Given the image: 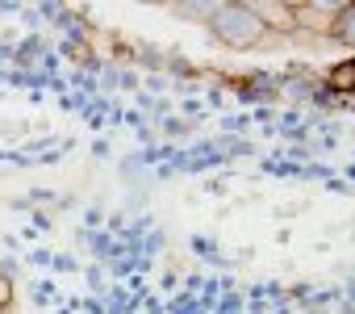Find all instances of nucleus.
Instances as JSON below:
<instances>
[{
    "instance_id": "obj_1",
    "label": "nucleus",
    "mask_w": 355,
    "mask_h": 314,
    "mask_svg": "<svg viewBox=\"0 0 355 314\" xmlns=\"http://www.w3.org/2000/svg\"><path fill=\"white\" fill-rule=\"evenodd\" d=\"M205 34H209L218 47H226V51L251 55V51H259V42H263L268 30L251 17V9L243 5V0H222V9L214 13V22L205 26Z\"/></svg>"
},
{
    "instance_id": "obj_2",
    "label": "nucleus",
    "mask_w": 355,
    "mask_h": 314,
    "mask_svg": "<svg viewBox=\"0 0 355 314\" xmlns=\"http://www.w3.org/2000/svg\"><path fill=\"white\" fill-rule=\"evenodd\" d=\"M243 5L251 9V17L268 30V34H293L297 26H293V5L288 0H243Z\"/></svg>"
},
{
    "instance_id": "obj_3",
    "label": "nucleus",
    "mask_w": 355,
    "mask_h": 314,
    "mask_svg": "<svg viewBox=\"0 0 355 314\" xmlns=\"http://www.w3.org/2000/svg\"><path fill=\"white\" fill-rule=\"evenodd\" d=\"M322 84H326L330 92H338V97H351V92H355V55L334 59V63L322 72Z\"/></svg>"
},
{
    "instance_id": "obj_4",
    "label": "nucleus",
    "mask_w": 355,
    "mask_h": 314,
    "mask_svg": "<svg viewBox=\"0 0 355 314\" xmlns=\"http://www.w3.org/2000/svg\"><path fill=\"white\" fill-rule=\"evenodd\" d=\"M46 51H51V42H46L42 34H21L17 47H13V67H17V72H34V63H38Z\"/></svg>"
},
{
    "instance_id": "obj_5",
    "label": "nucleus",
    "mask_w": 355,
    "mask_h": 314,
    "mask_svg": "<svg viewBox=\"0 0 355 314\" xmlns=\"http://www.w3.org/2000/svg\"><path fill=\"white\" fill-rule=\"evenodd\" d=\"M334 47H347V51H355V0H347V5L334 13V22H330V34H326Z\"/></svg>"
},
{
    "instance_id": "obj_6",
    "label": "nucleus",
    "mask_w": 355,
    "mask_h": 314,
    "mask_svg": "<svg viewBox=\"0 0 355 314\" xmlns=\"http://www.w3.org/2000/svg\"><path fill=\"white\" fill-rule=\"evenodd\" d=\"M218 9H222V0H197V5H171L167 13H171V22H193V26L205 30Z\"/></svg>"
},
{
    "instance_id": "obj_7",
    "label": "nucleus",
    "mask_w": 355,
    "mask_h": 314,
    "mask_svg": "<svg viewBox=\"0 0 355 314\" xmlns=\"http://www.w3.org/2000/svg\"><path fill=\"white\" fill-rule=\"evenodd\" d=\"M193 130H197V122H189V117H180V113H171V117H163V122L155 126V134H163L167 147H171V142H180V138H189Z\"/></svg>"
},
{
    "instance_id": "obj_8",
    "label": "nucleus",
    "mask_w": 355,
    "mask_h": 314,
    "mask_svg": "<svg viewBox=\"0 0 355 314\" xmlns=\"http://www.w3.org/2000/svg\"><path fill=\"white\" fill-rule=\"evenodd\" d=\"M189 247H193L197 256H205L209 264H226V260H222V251H218V235H205V231H201V235H193V239H189Z\"/></svg>"
},
{
    "instance_id": "obj_9",
    "label": "nucleus",
    "mask_w": 355,
    "mask_h": 314,
    "mask_svg": "<svg viewBox=\"0 0 355 314\" xmlns=\"http://www.w3.org/2000/svg\"><path fill=\"white\" fill-rule=\"evenodd\" d=\"M80 272H84V281H88V293H92V297H105V293H109V276L101 272V264H88V268H80Z\"/></svg>"
},
{
    "instance_id": "obj_10",
    "label": "nucleus",
    "mask_w": 355,
    "mask_h": 314,
    "mask_svg": "<svg viewBox=\"0 0 355 314\" xmlns=\"http://www.w3.org/2000/svg\"><path fill=\"white\" fill-rule=\"evenodd\" d=\"M30 297H34V306L42 310V306H51V301H59V289H55V281H34V285H30Z\"/></svg>"
},
{
    "instance_id": "obj_11",
    "label": "nucleus",
    "mask_w": 355,
    "mask_h": 314,
    "mask_svg": "<svg viewBox=\"0 0 355 314\" xmlns=\"http://www.w3.org/2000/svg\"><path fill=\"white\" fill-rule=\"evenodd\" d=\"M255 122H251V113H226L222 117V130H226V138H234V134H247Z\"/></svg>"
},
{
    "instance_id": "obj_12",
    "label": "nucleus",
    "mask_w": 355,
    "mask_h": 314,
    "mask_svg": "<svg viewBox=\"0 0 355 314\" xmlns=\"http://www.w3.org/2000/svg\"><path fill=\"white\" fill-rule=\"evenodd\" d=\"M117 92H142V72H134V67H121L117 72Z\"/></svg>"
},
{
    "instance_id": "obj_13",
    "label": "nucleus",
    "mask_w": 355,
    "mask_h": 314,
    "mask_svg": "<svg viewBox=\"0 0 355 314\" xmlns=\"http://www.w3.org/2000/svg\"><path fill=\"white\" fill-rule=\"evenodd\" d=\"M146 206H150V189H130L125 193V210L130 214H146Z\"/></svg>"
},
{
    "instance_id": "obj_14",
    "label": "nucleus",
    "mask_w": 355,
    "mask_h": 314,
    "mask_svg": "<svg viewBox=\"0 0 355 314\" xmlns=\"http://www.w3.org/2000/svg\"><path fill=\"white\" fill-rule=\"evenodd\" d=\"M84 231H105V201H92L84 210Z\"/></svg>"
},
{
    "instance_id": "obj_15",
    "label": "nucleus",
    "mask_w": 355,
    "mask_h": 314,
    "mask_svg": "<svg viewBox=\"0 0 355 314\" xmlns=\"http://www.w3.org/2000/svg\"><path fill=\"white\" fill-rule=\"evenodd\" d=\"M30 226L42 231V235H51V231H55V214H51V210H30Z\"/></svg>"
},
{
    "instance_id": "obj_16",
    "label": "nucleus",
    "mask_w": 355,
    "mask_h": 314,
    "mask_svg": "<svg viewBox=\"0 0 355 314\" xmlns=\"http://www.w3.org/2000/svg\"><path fill=\"white\" fill-rule=\"evenodd\" d=\"M167 88H171L167 76H146L142 80V92H150V97H167Z\"/></svg>"
},
{
    "instance_id": "obj_17",
    "label": "nucleus",
    "mask_w": 355,
    "mask_h": 314,
    "mask_svg": "<svg viewBox=\"0 0 355 314\" xmlns=\"http://www.w3.org/2000/svg\"><path fill=\"white\" fill-rule=\"evenodd\" d=\"M51 260H55L51 247H34V251H26V264H30V268H51Z\"/></svg>"
},
{
    "instance_id": "obj_18",
    "label": "nucleus",
    "mask_w": 355,
    "mask_h": 314,
    "mask_svg": "<svg viewBox=\"0 0 355 314\" xmlns=\"http://www.w3.org/2000/svg\"><path fill=\"white\" fill-rule=\"evenodd\" d=\"M51 268H55V272H80V260H76V256H67V251H55Z\"/></svg>"
},
{
    "instance_id": "obj_19",
    "label": "nucleus",
    "mask_w": 355,
    "mask_h": 314,
    "mask_svg": "<svg viewBox=\"0 0 355 314\" xmlns=\"http://www.w3.org/2000/svg\"><path fill=\"white\" fill-rule=\"evenodd\" d=\"M9 310H13V281L0 276V314H9Z\"/></svg>"
},
{
    "instance_id": "obj_20",
    "label": "nucleus",
    "mask_w": 355,
    "mask_h": 314,
    "mask_svg": "<svg viewBox=\"0 0 355 314\" xmlns=\"http://www.w3.org/2000/svg\"><path fill=\"white\" fill-rule=\"evenodd\" d=\"M51 210H55V214H67V210H80V197H76V193H59Z\"/></svg>"
},
{
    "instance_id": "obj_21",
    "label": "nucleus",
    "mask_w": 355,
    "mask_h": 314,
    "mask_svg": "<svg viewBox=\"0 0 355 314\" xmlns=\"http://www.w3.org/2000/svg\"><path fill=\"white\" fill-rule=\"evenodd\" d=\"M180 285H184V276H180V272H175V268L159 276V289H163V293H175V289H180Z\"/></svg>"
},
{
    "instance_id": "obj_22",
    "label": "nucleus",
    "mask_w": 355,
    "mask_h": 314,
    "mask_svg": "<svg viewBox=\"0 0 355 314\" xmlns=\"http://www.w3.org/2000/svg\"><path fill=\"white\" fill-rule=\"evenodd\" d=\"M26 130H30L26 122H0V138H9V142H13V138H21Z\"/></svg>"
},
{
    "instance_id": "obj_23",
    "label": "nucleus",
    "mask_w": 355,
    "mask_h": 314,
    "mask_svg": "<svg viewBox=\"0 0 355 314\" xmlns=\"http://www.w3.org/2000/svg\"><path fill=\"white\" fill-rule=\"evenodd\" d=\"M17 17H21V26H26V30H30V34H38V30H42V17H38V13H34V9H21V13H17Z\"/></svg>"
},
{
    "instance_id": "obj_24",
    "label": "nucleus",
    "mask_w": 355,
    "mask_h": 314,
    "mask_svg": "<svg viewBox=\"0 0 355 314\" xmlns=\"http://www.w3.org/2000/svg\"><path fill=\"white\" fill-rule=\"evenodd\" d=\"M322 185H326V189H330V193H347V197H351V193H355V189H351V185H347V181H343V176H330V181H322Z\"/></svg>"
},
{
    "instance_id": "obj_25",
    "label": "nucleus",
    "mask_w": 355,
    "mask_h": 314,
    "mask_svg": "<svg viewBox=\"0 0 355 314\" xmlns=\"http://www.w3.org/2000/svg\"><path fill=\"white\" fill-rule=\"evenodd\" d=\"M109 155H113V147H109L105 138H96V142H92V160H109Z\"/></svg>"
},
{
    "instance_id": "obj_26",
    "label": "nucleus",
    "mask_w": 355,
    "mask_h": 314,
    "mask_svg": "<svg viewBox=\"0 0 355 314\" xmlns=\"http://www.w3.org/2000/svg\"><path fill=\"white\" fill-rule=\"evenodd\" d=\"M80 310H88V314H105L101 297H80Z\"/></svg>"
},
{
    "instance_id": "obj_27",
    "label": "nucleus",
    "mask_w": 355,
    "mask_h": 314,
    "mask_svg": "<svg viewBox=\"0 0 355 314\" xmlns=\"http://www.w3.org/2000/svg\"><path fill=\"white\" fill-rule=\"evenodd\" d=\"M17 13H21L17 0H0V17H17Z\"/></svg>"
},
{
    "instance_id": "obj_28",
    "label": "nucleus",
    "mask_w": 355,
    "mask_h": 314,
    "mask_svg": "<svg viewBox=\"0 0 355 314\" xmlns=\"http://www.w3.org/2000/svg\"><path fill=\"white\" fill-rule=\"evenodd\" d=\"M9 210H17V214H30L34 206H30V197H13V201H9Z\"/></svg>"
},
{
    "instance_id": "obj_29",
    "label": "nucleus",
    "mask_w": 355,
    "mask_h": 314,
    "mask_svg": "<svg viewBox=\"0 0 355 314\" xmlns=\"http://www.w3.org/2000/svg\"><path fill=\"white\" fill-rule=\"evenodd\" d=\"M343 181H347V185H351V189H355V160H351V164H347V168H343Z\"/></svg>"
},
{
    "instance_id": "obj_30",
    "label": "nucleus",
    "mask_w": 355,
    "mask_h": 314,
    "mask_svg": "<svg viewBox=\"0 0 355 314\" xmlns=\"http://www.w3.org/2000/svg\"><path fill=\"white\" fill-rule=\"evenodd\" d=\"M301 314H330V306H313L309 301V306H301Z\"/></svg>"
},
{
    "instance_id": "obj_31",
    "label": "nucleus",
    "mask_w": 355,
    "mask_h": 314,
    "mask_svg": "<svg viewBox=\"0 0 355 314\" xmlns=\"http://www.w3.org/2000/svg\"><path fill=\"white\" fill-rule=\"evenodd\" d=\"M0 97H5V88H0Z\"/></svg>"
}]
</instances>
